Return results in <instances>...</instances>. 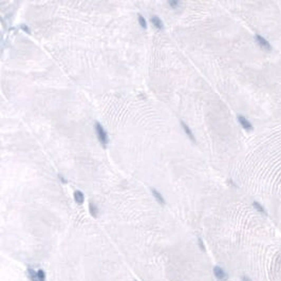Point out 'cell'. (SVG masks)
Segmentation results:
<instances>
[{"instance_id": "5bb4252c", "label": "cell", "mask_w": 281, "mask_h": 281, "mask_svg": "<svg viewBox=\"0 0 281 281\" xmlns=\"http://www.w3.org/2000/svg\"><path fill=\"white\" fill-rule=\"evenodd\" d=\"M168 3H169L172 7H177V6L180 4V2H179V1H172V0H170V1H168Z\"/></svg>"}, {"instance_id": "8992f818", "label": "cell", "mask_w": 281, "mask_h": 281, "mask_svg": "<svg viewBox=\"0 0 281 281\" xmlns=\"http://www.w3.org/2000/svg\"><path fill=\"white\" fill-rule=\"evenodd\" d=\"M151 192H152V194H153V197L155 198V200H157V201L159 202L160 204L164 205V204H165V199L163 198L162 194L160 193V192L157 191V189H154V188H152V189H151Z\"/></svg>"}, {"instance_id": "4fadbf2b", "label": "cell", "mask_w": 281, "mask_h": 281, "mask_svg": "<svg viewBox=\"0 0 281 281\" xmlns=\"http://www.w3.org/2000/svg\"><path fill=\"white\" fill-rule=\"evenodd\" d=\"M139 22H140V26H142V28H144V29H146V28H147L146 20H145L144 17L140 16V15H139Z\"/></svg>"}, {"instance_id": "7c38bea8", "label": "cell", "mask_w": 281, "mask_h": 281, "mask_svg": "<svg viewBox=\"0 0 281 281\" xmlns=\"http://www.w3.org/2000/svg\"><path fill=\"white\" fill-rule=\"evenodd\" d=\"M37 275H38V280L39 281H44V280H46V273H44L43 270H38V272H37Z\"/></svg>"}, {"instance_id": "ac0fdd59", "label": "cell", "mask_w": 281, "mask_h": 281, "mask_svg": "<svg viewBox=\"0 0 281 281\" xmlns=\"http://www.w3.org/2000/svg\"><path fill=\"white\" fill-rule=\"evenodd\" d=\"M135 281H137V280H135Z\"/></svg>"}, {"instance_id": "2e32d148", "label": "cell", "mask_w": 281, "mask_h": 281, "mask_svg": "<svg viewBox=\"0 0 281 281\" xmlns=\"http://www.w3.org/2000/svg\"><path fill=\"white\" fill-rule=\"evenodd\" d=\"M199 245H200V247H201V250H205V247H204V244H203V242H202L201 239H199Z\"/></svg>"}, {"instance_id": "ba28073f", "label": "cell", "mask_w": 281, "mask_h": 281, "mask_svg": "<svg viewBox=\"0 0 281 281\" xmlns=\"http://www.w3.org/2000/svg\"><path fill=\"white\" fill-rule=\"evenodd\" d=\"M151 22H152V24H153V26L157 29H159V30H162L163 29V22H162V20L157 16L151 17Z\"/></svg>"}, {"instance_id": "e0dca14e", "label": "cell", "mask_w": 281, "mask_h": 281, "mask_svg": "<svg viewBox=\"0 0 281 281\" xmlns=\"http://www.w3.org/2000/svg\"><path fill=\"white\" fill-rule=\"evenodd\" d=\"M21 29L23 30V31H26V33H30V29H29L26 26H23V24H22V26H21Z\"/></svg>"}, {"instance_id": "3957f363", "label": "cell", "mask_w": 281, "mask_h": 281, "mask_svg": "<svg viewBox=\"0 0 281 281\" xmlns=\"http://www.w3.org/2000/svg\"><path fill=\"white\" fill-rule=\"evenodd\" d=\"M255 39H256V41L259 43V46H260L261 48L264 49V50H271V49H272L270 43H268L265 38H263L262 36H260V35H258L257 34V35H255Z\"/></svg>"}, {"instance_id": "7a4b0ae2", "label": "cell", "mask_w": 281, "mask_h": 281, "mask_svg": "<svg viewBox=\"0 0 281 281\" xmlns=\"http://www.w3.org/2000/svg\"><path fill=\"white\" fill-rule=\"evenodd\" d=\"M214 275L218 280L224 281V280L227 279V275H226V273L224 272V270L222 267H220V266H214Z\"/></svg>"}, {"instance_id": "8fae6325", "label": "cell", "mask_w": 281, "mask_h": 281, "mask_svg": "<svg viewBox=\"0 0 281 281\" xmlns=\"http://www.w3.org/2000/svg\"><path fill=\"white\" fill-rule=\"evenodd\" d=\"M253 206L255 207L256 208V210H258L259 213H261V214H266V211H265V209H264V207H263L262 205H261L259 202H256V201H254L253 202Z\"/></svg>"}, {"instance_id": "277c9868", "label": "cell", "mask_w": 281, "mask_h": 281, "mask_svg": "<svg viewBox=\"0 0 281 281\" xmlns=\"http://www.w3.org/2000/svg\"><path fill=\"white\" fill-rule=\"evenodd\" d=\"M238 120H239V123H240L241 126H242L244 129H246V130H253V126H251V124H250V122H248L247 120H246L245 117L242 116V115H238Z\"/></svg>"}, {"instance_id": "5b68a950", "label": "cell", "mask_w": 281, "mask_h": 281, "mask_svg": "<svg viewBox=\"0 0 281 281\" xmlns=\"http://www.w3.org/2000/svg\"><path fill=\"white\" fill-rule=\"evenodd\" d=\"M181 125H182V127H183L185 133L187 134V136H188L189 139L192 140V142H196V137H194V135H193V133H192V131L190 130V128L188 127V125H186L184 122H181Z\"/></svg>"}, {"instance_id": "6da1fadb", "label": "cell", "mask_w": 281, "mask_h": 281, "mask_svg": "<svg viewBox=\"0 0 281 281\" xmlns=\"http://www.w3.org/2000/svg\"><path fill=\"white\" fill-rule=\"evenodd\" d=\"M95 129H96V133H97V137H98V140H100V142L102 143L104 146H106L108 143V136H107V133H106L105 129L102 127V125H100V123H96Z\"/></svg>"}, {"instance_id": "9c48e42d", "label": "cell", "mask_w": 281, "mask_h": 281, "mask_svg": "<svg viewBox=\"0 0 281 281\" xmlns=\"http://www.w3.org/2000/svg\"><path fill=\"white\" fill-rule=\"evenodd\" d=\"M28 275L30 277V279L31 281H39L38 280V275H37V272H35L34 270H32V268H28Z\"/></svg>"}, {"instance_id": "52a82bcc", "label": "cell", "mask_w": 281, "mask_h": 281, "mask_svg": "<svg viewBox=\"0 0 281 281\" xmlns=\"http://www.w3.org/2000/svg\"><path fill=\"white\" fill-rule=\"evenodd\" d=\"M74 199H75V202L77 204H83L85 197H83V193L80 190H76L74 192Z\"/></svg>"}, {"instance_id": "30bf717a", "label": "cell", "mask_w": 281, "mask_h": 281, "mask_svg": "<svg viewBox=\"0 0 281 281\" xmlns=\"http://www.w3.org/2000/svg\"><path fill=\"white\" fill-rule=\"evenodd\" d=\"M89 209H90V214H92L94 218H96L97 214H98V209H97V207H96L95 204L91 202V203L89 204Z\"/></svg>"}, {"instance_id": "9a60e30c", "label": "cell", "mask_w": 281, "mask_h": 281, "mask_svg": "<svg viewBox=\"0 0 281 281\" xmlns=\"http://www.w3.org/2000/svg\"><path fill=\"white\" fill-rule=\"evenodd\" d=\"M241 280L242 281H253L250 278H248L247 276H242V277H241Z\"/></svg>"}]
</instances>
